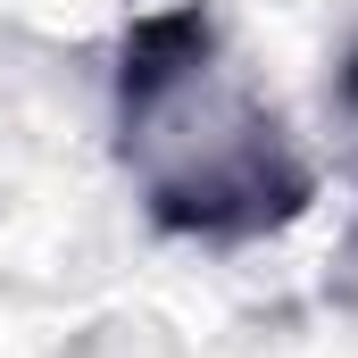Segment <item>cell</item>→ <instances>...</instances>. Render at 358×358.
I'll use <instances>...</instances> for the list:
<instances>
[{
	"label": "cell",
	"mask_w": 358,
	"mask_h": 358,
	"mask_svg": "<svg viewBox=\"0 0 358 358\" xmlns=\"http://www.w3.org/2000/svg\"><path fill=\"white\" fill-rule=\"evenodd\" d=\"M117 159L142 192V217L200 250H242L308 217L317 167L267 92L242 76L200 0L142 8L117 42L108 84Z\"/></svg>",
	"instance_id": "obj_1"
},
{
	"label": "cell",
	"mask_w": 358,
	"mask_h": 358,
	"mask_svg": "<svg viewBox=\"0 0 358 358\" xmlns=\"http://www.w3.org/2000/svg\"><path fill=\"white\" fill-rule=\"evenodd\" d=\"M350 100H358V59H350Z\"/></svg>",
	"instance_id": "obj_2"
}]
</instances>
